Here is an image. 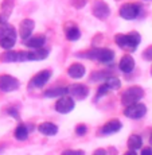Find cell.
Masks as SVG:
<instances>
[{"instance_id": "cell-1", "label": "cell", "mask_w": 152, "mask_h": 155, "mask_svg": "<svg viewBox=\"0 0 152 155\" xmlns=\"http://www.w3.org/2000/svg\"><path fill=\"white\" fill-rule=\"evenodd\" d=\"M140 41H141V38H140L139 32L136 31L129 32V34H117L115 37V42L127 51H135Z\"/></svg>"}, {"instance_id": "cell-2", "label": "cell", "mask_w": 152, "mask_h": 155, "mask_svg": "<svg viewBox=\"0 0 152 155\" xmlns=\"http://www.w3.org/2000/svg\"><path fill=\"white\" fill-rule=\"evenodd\" d=\"M16 43V30L7 22L0 25V46L5 50L12 49Z\"/></svg>"}, {"instance_id": "cell-3", "label": "cell", "mask_w": 152, "mask_h": 155, "mask_svg": "<svg viewBox=\"0 0 152 155\" xmlns=\"http://www.w3.org/2000/svg\"><path fill=\"white\" fill-rule=\"evenodd\" d=\"M82 55H85L89 59H96V61L102 62V64L112 62L113 58H115V53L109 49H92L89 51L83 53Z\"/></svg>"}, {"instance_id": "cell-4", "label": "cell", "mask_w": 152, "mask_h": 155, "mask_svg": "<svg viewBox=\"0 0 152 155\" xmlns=\"http://www.w3.org/2000/svg\"><path fill=\"white\" fill-rule=\"evenodd\" d=\"M144 96V91H143L140 86H132V88L127 89L121 96V103L123 105H131L133 103H137L140 99H143Z\"/></svg>"}, {"instance_id": "cell-5", "label": "cell", "mask_w": 152, "mask_h": 155, "mask_svg": "<svg viewBox=\"0 0 152 155\" xmlns=\"http://www.w3.org/2000/svg\"><path fill=\"white\" fill-rule=\"evenodd\" d=\"M141 12V5L137 4V3H132V4H125L120 8V16L124 18L127 20H132L136 19V18Z\"/></svg>"}, {"instance_id": "cell-6", "label": "cell", "mask_w": 152, "mask_h": 155, "mask_svg": "<svg viewBox=\"0 0 152 155\" xmlns=\"http://www.w3.org/2000/svg\"><path fill=\"white\" fill-rule=\"evenodd\" d=\"M145 113H147V107L140 103H133L131 105H127L124 111V115L129 119H141Z\"/></svg>"}, {"instance_id": "cell-7", "label": "cell", "mask_w": 152, "mask_h": 155, "mask_svg": "<svg viewBox=\"0 0 152 155\" xmlns=\"http://www.w3.org/2000/svg\"><path fill=\"white\" fill-rule=\"evenodd\" d=\"M92 11H93L94 16L98 18L100 20H105L106 18L111 15V10H109L108 4H106L105 2H102V0H97V2H94Z\"/></svg>"}, {"instance_id": "cell-8", "label": "cell", "mask_w": 152, "mask_h": 155, "mask_svg": "<svg viewBox=\"0 0 152 155\" xmlns=\"http://www.w3.org/2000/svg\"><path fill=\"white\" fill-rule=\"evenodd\" d=\"M19 88V81H18L15 77L4 74V76H0V89L3 92H14Z\"/></svg>"}, {"instance_id": "cell-9", "label": "cell", "mask_w": 152, "mask_h": 155, "mask_svg": "<svg viewBox=\"0 0 152 155\" xmlns=\"http://www.w3.org/2000/svg\"><path fill=\"white\" fill-rule=\"evenodd\" d=\"M50 77H51V71H50V70L39 71V73L35 74V76L31 78V81H30V84H28V89L42 88V86H43L50 80Z\"/></svg>"}, {"instance_id": "cell-10", "label": "cell", "mask_w": 152, "mask_h": 155, "mask_svg": "<svg viewBox=\"0 0 152 155\" xmlns=\"http://www.w3.org/2000/svg\"><path fill=\"white\" fill-rule=\"evenodd\" d=\"M67 93L71 94L77 100H83L89 94V89H88V86H85L82 84H73L67 88Z\"/></svg>"}, {"instance_id": "cell-11", "label": "cell", "mask_w": 152, "mask_h": 155, "mask_svg": "<svg viewBox=\"0 0 152 155\" xmlns=\"http://www.w3.org/2000/svg\"><path fill=\"white\" fill-rule=\"evenodd\" d=\"M55 109L59 113H69L74 109V101L71 97L66 96H61V99L57 101L55 104Z\"/></svg>"}, {"instance_id": "cell-12", "label": "cell", "mask_w": 152, "mask_h": 155, "mask_svg": "<svg viewBox=\"0 0 152 155\" xmlns=\"http://www.w3.org/2000/svg\"><path fill=\"white\" fill-rule=\"evenodd\" d=\"M34 20L31 19H24L22 23H20V37H22L23 41H26L28 37H31L32 31H34Z\"/></svg>"}, {"instance_id": "cell-13", "label": "cell", "mask_w": 152, "mask_h": 155, "mask_svg": "<svg viewBox=\"0 0 152 155\" xmlns=\"http://www.w3.org/2000/svg\"><path fill=\"white\" fill-rule=\"evenodd\" d=\"M65 34L69 41H78L81 38V31L74 23H67L65 25Z\"/></svg>"}, {"instance_id": "cell-14", "label": "cell", "mask_w": 152, "mask_h": 155, "mask_svg": "<svg viewBox=\"0 0 152 155\" xmlns=\"http://www.w3.org/2000/svg\"><path fill=\"white\" fill-rule=\"evenodd\" d=\"M49 55V50L43 49V47H39V49H32L31 51H27V58L28 61H40V59H44Z\"/></svg>"}, {"instance_id": "cell-15", "label": "cell", "mask_w": 152, "mask_h": 155, "mask_svg": "<svg viewBox=\"0 0 152 155\" xmlns=\"http://www.w3.org/2000/svg\"><path fill=\"white\" fill-rule=\"evenodd\" d=\"M46 42V38L43 35H35V37H28L24 41V45L30 49H39Z\"/></svg>"}, {"instance_id": "cell-16", "label": "cell", "mask_w": 152, "mask_h": 155, "mask_svg": "<svg viewBox=\"0 0 152 155\" xmlns=\"http://www.w3.org/2000/svg\"><path fill=\"white\" fill-rule=\"evenodd\" d=\"M118 68H120V70L123 73H131L133 70V68H135V59L131 55H124L121 58L120 64H118Z\"/></svg>"}, {"instance_id": "cell-17", "label": "cell", "mask_w": 152, "mask_h": 155, "mask_svg": "<svg viewBox=\"0 0 152 155\" xmlns=\"http://www.w3.org/2000/svg\"><path fill=\"white\" fill-rule=\"evenodd\" d=\"M121 127L123 126H121V123L118 120H111L102 127L101 132H102L104 135H111V134H115V132H117V131H120Z\"/></svg>"}, {"instance_id": "cell-18", "label": "cell", "mask_w": 152, "mask_h": 155, "mask_svg": "<svg viewBox=\"0 0 152 155\" xmlns=\"http://www.w3.org/2000/svg\"><path fill=\"white\" fill-rule=\"evenodd\" d=\"M38 130H39L40 134H43V135H46V136H53V135H55V134L58 132V127H57L55 124H53V123H49V121L42 123L40 126L38 127Z\"/></svg>"}, {"instance_id": "cell-19", "label": "cell", "mask_w": 152, "mask_h": 155, "mask_svg": "<svg viewBox=\"0 0 152 155\" xmlns=\"http://www.w3.org/2000/svg\"><path fill=\"white\" fill-rule=\"evenodd\" d=\"M67 73H69L70 77L73 78H81V77L85 74V68L81 64H73L71 66L67 69Z\"/></svg>"}, {"instance_id": "cell-20", "label": "cell", "mask_w": 152, "mask_h": 155, "mask_svg": "<svg viewBox=\"0 0 152 155\" xmlns=\"http://www.w3.org/2000/svg\"><path fill=\"white\" fill-rule=\"evenodd\" d=\"M0 61L2 62H19V51H12V50H7L0 55Z\"/></svg>"}, {"instance_id": "cell-21", "label": "cell", "mask_w": 152, "mask_h": 155, "mask_svg": "<svg viewBox=\"0 0 152 155\" xmlns=\"http://www.w3.org/2000/svg\"><path fill=\"white\" fill-rule=\"evenodd\" d=\"M141 144H143V139H141V136H139V135H131L129 139H128V147L133 151L139 150V148L141 147Z\"/></svg>"}, {"instance_id": "cell-22", "label": "cell", "mask_w": 152, "mask_h": 155, "mask_svg": "<svg viewBox=\"0 0 152 155\" xmlns=\"http://www.w3.org/2000/svg\"><path fill=\"white\" fill-rule=\"evenodd\" d=\"M15 138H16L18 140H26V139L28 138V130L24 124L18 126V128L15 130Z\"/></svg>"}, {"instance_id": "cell-23", "label": "cell", "mask_w": 152, "mask_h": 155, "mask_svg": "<svg viewBox=\"0 0 152 155\" xmlns=\"http://www.w3.org/2000/svg\"><path fill=\"white\" fill-rule=\"evenodd\" d=\"M67 94V88H57V89H49L44 92L46 97H61Z\"/></svg>"}, {"instance_id": "cell-24", "label": "cell", "mask_w": 152, "mask_h": 155, "mask_svg": "<svg viewBox=\"0 0 152 155\" xmlns=\"http://www.w3.org/2000/svg\"><path fill=\"white\" fill-rule=\"evenodd\" d=\"M106 84H108V86L113 91V89H118V88H120L121 82H120V80L115 78V77H108V78H106Z\"/></svg>"}, {"instance_id": "cell-25", "label": "cell", "mask_w": 152, "mask_h": 155, "mask_svg": "<svg viewBox=\"0 0 152 155\" xmlns=\"http://www.w3.org/2000/svg\"><path fill=\"white\" fill-rule=\"evenodd\" d=\"M111 91H112V89L109 88L108 84L105 82V84L101 85V86H100V89H98V92H97V99H98V97H101V96H104V94H108Z\"/></svg>"}, {"instance_id": "cell-26", "label": "cell", "mask_w": 152, "mask_h": 155, "mask_svg": "<svg viewBox=\"0 0 152 155\" xmlns=\"http://www.w3.org/2000/svg\"><path fill=\"white\" fill-rule=\"evenodd\" d=\"M108 71H102V73H93L92 74V81H98V80H106L108 78Z\"/></svg>"}, {"instance_id": "cell-27", "label": "cell", "mask_w": 152, "mask_h": 155, "mask_svg": "<svg viewBox=\"0 0 152 155\" xmlns=\"http://www.w3.org/2000/svg\"><path fill=\"white\" fill-rule=\"evenodd\" d=\"M143 58H144L145 61H152V46L147 47V49L144 50V53H143Z\"/></svg>"}, {"instance_id": "cell-28", "label": "cell", "mask_w": 152, "mask_h": 155, "mask_svg": "<svg viewBox=\"0 0 152 155\" xmlns=\"http://www.w3.org/2000/svg\"><path fill=\"white\" fill-rule=\"evenodd\" d=\"M86 131H88V128H86V126H83V124H81V126H78V127H76V132L78 134L79 136L85 135Z\"/></svg>"}, {"instance_id": "cell-29", "label": "cell", "mask_w": 152, "mask_h": 155, "mask_svg": "<svg viewBox=\"0 0 152 155\" xmlns=\"http://www.w3.org/2000/svg\"><path fill=\"white\" fill-rule=\"evenodd\" d=\"M63 154H65V155H66V154H81V155H82L83 151H79V150H77V151H76V150H67V151H65Z\"/></svg>"}, {"instance_id": "cell-30", "label": "cell", "mask_w": 152, "mask_h": 155, "mask_svg": "<svg viewBox=\"0 0 152 155\" xmlns=\"http://www.w3.org/2000/svg\"><path fill=\"white\" fill-rule=\"evenodd\" d=\"M148 154H151V155H152V148H151V147L141 150V155H148Z\"/></svg>"}, {"instance_id": "cell-31", "label": "cell", "mask_w": 152, "mask_h": 155, "mask_svg": "<svg viewBox=\"0 0 152 155\" xmlns=\"http://www.w3.org/2000/svg\"><path fill=\"white\" fill-rule=\"evenodd\" d=\"M94 154H105V151L104 150H97V151H94Z\"/></svg>"}, {"instance_id": "cell-32", "label": "cell", "mask_w": 152, "mask_h": 155, "mask_svg": "<svg viewBox=\"0 0 152 155\" xmlns=\"http://www.w3.org/2000/svg\"><path fill=\"white\" fill-rule=\"evenodd\" d=\"M150 143H151V146H152V135H151V138H150Z\"/></svg>"}, {"instance_id": "cell-33", "label": "cell", "mask_w": 152, "mask_h": 155, "mask_svg": "<svg viewBox=\"0 0 152 155\" xmlns=\"http://www.w3.org/2000/svg\"><path fill=\"white\" fill-rule=\"evenodd\" d=\"M151 74H152V69H151Z\"/></svg>"}]
</instances>
